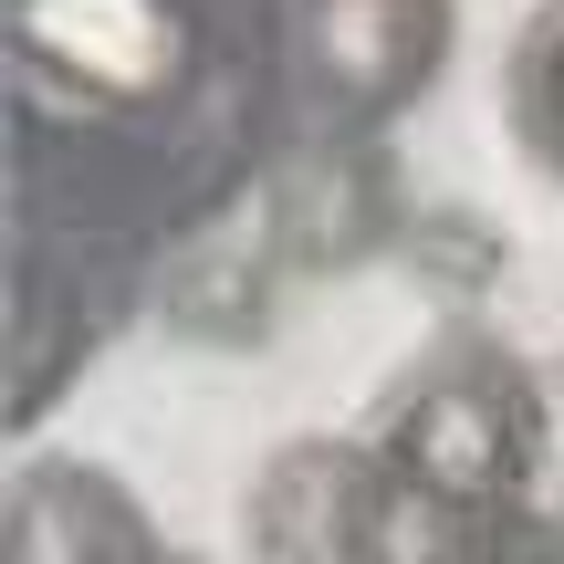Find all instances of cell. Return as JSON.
Listing matches in <instances>:
<instances>
[{"mask_svg": "<svg viewBox=\"0 0 564 564\" xmlns=\"http://www.w3.org/2000/svg\"><path fill=\"white\" fill-rule=\"evenodd\" d=\"M544 460V408L502 356H449L387 419V470L460 512H512Z\"/></svg>", "mask_w": 564, "mask_h": 564, "instance_id": "1", "label": "cell"}, {"mask_svg": "<svg viewBox=\"0 0 564 564\" xmlns=\"http://www.w3.org/2000/svg\"><path fill=\"white\" fill-rule=\"evenodd\" d=\"M449 63V0H314V84L345 116H398Z\"/></svg>", "mask_w": 564, "mask_h": 564, "instance_id": "2", "label": "cell"}, {"mask_svg": "<svg viewBox=\"0 0 564 564\" xmlns=\"http://www.w3.org/2000/svg\"><path fill=\"white\" fill-rule=\"evenodd\" d=\"M21 42L53 53L95 95H167L188 74V21L178 0H32Z\"/></svg>", "mask_w": 564, "mask_h": 564, "instance_id": "3", "label": "cell"}, {"mask_svg": "<svg viewBox=\"0 0 564 564\" xmlns=\"http://www.w3.org/2000/svg\"><path fill=\"white\" fill-rule=\"evenodd\" d=\"M158 544H147L137 502H126L105 470H63L42 460L32 481L11 491V564H147Z\"/></svg>", "mask_w": 564, "mask_h": 564, "instance_id": "4", "label": "cell"}, {"mask_svg": "<svg viewBox=\"0 0 564 564\" xmlns=\"http://www.w3.org/2000/svg\"><path fill=\"white\" fill-rule=\"evenodd\" d=\"M512 116H523L533 158H544V167H564V0H554L544 21H533L523 63H512Z\"/></svg>", "mask_w": 564, "mask_h": 564, "instance_id": "5", "label": "cell"}, {"mask_svg": "<svg viewBox=\"0 0 564 564\" xmlns=\"http://www.w3.org/2000/svg\"><path fill=\"white\" fill-rule=\"evenodd\" d=\"M460 564H564V523H523V512H502V523L470 533Z\"/></svg>", "mask_w": 564, "mask_h": 564, "instance_id": "6", "label": "cell"}]
</instances>
